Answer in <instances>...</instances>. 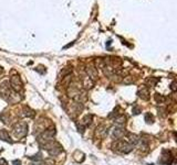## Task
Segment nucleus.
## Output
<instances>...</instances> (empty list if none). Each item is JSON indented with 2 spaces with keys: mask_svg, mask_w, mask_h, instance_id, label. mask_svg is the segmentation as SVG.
I'll return each instance as SVG.
<instances>
[{
  "mask_svg": "<svg viewBox=\"0 0 177 165\" xmlns=\"http://www.w3.org/2000/svg\"><path fill=\"white\" fill-rule=\"evenodd\" d=\"M15 92L10 87L8 81H4L0 84V96L2 97L4 100H7L9 102L12 101V98L15 97Z\"/></svg>",
  "mask_w": 177,
  "mask_h": 165,
  "instance_id": "1",
  "label": "nucleus"
},
{
  "mask_svg": "<svg viewBox=\"0 0 177 165\" xmlns=\"http://www.w3.org/2000/svg\"><path fill=\"white\" fill-rule=\"evenodd\" d=\"M41 148L47 151L51 156H57V155H59V154L62 152V146H61V144L58 142H54L53 140L50 141V142L44 143V144H41Z\"/></svg>",
  "mask_w": 177,
  "mask_h": 165,
  "instance_id": "2",
  "label": "nucleus"
},
{
  "mask_svg": "<svg viewBox=\"0 0 177 165\" xmlns=\"http://www.w3.org/2000/svg\"><path fill=\"white\" fill-rule=\"evenodd\" d=\"M134 149V145L127 143L125 140H116L115 143L113 144V150L118 152V153H122V154H127L132 152Z\"/></svg>",
  "mask_w": 177,
  "mask_h": 165,
  "instance_id": "3",
  "label": "nucleus"
},
{
  "mask_svg": "<svg viewBox=\"0 0 177 165\" xmlns=\"http://www.w3.org/2000/svg\"><path fill=\"white\" fill-rule=\"evenodd\" d=\"M54 135H55V128L52 127V128H49V129H47V130H44L43 132L41 133V134L38 135L37 140H38L39 144L41 145V144H44V143L52 141Z\"/></svg>",
  "mask_w": 177,
  "mask_h": 165,
  "instance_id": "4",
  "label": "nucleus"
},
{
  "mask_svg": "<svg viewBox=\"0 0 177 165\" xmlns=\"http://www.w3.org/2000/svg\"><path fill=\"white\" fill-rule=\"evenodd\" d=\"M13 134L16 138L22 139L24 138L28 133V124L27 122L24 121H20V122H17L13 127Z\"/></svg>",
  "mask_w": 177,
  "mask_h": 165,
  "instance_id": "5",
  "label": "nucleus"
},
{
  "mask_svg": "<svg viewBox=\"0 0 177 165\" xmlns=\"http://www.w3.org/2000/svg\"><path fill=\"white\" fill-rule=\"evenodd\" d=\"M10 87L13 92H19L22 90L24 88V84H22V81L19 77V75H12L11 78H10Z\"/></svg>",
  "mask_w": 177,
  "mask_h": 165,
  "instance_id": "6",
  "label": "nucleus"
},
{
  "mask_svg": "<svg viewBox=\"0 0 177 165\" xmlns=\"http://www.w3.org/2000/svg\"><path fill=\"white\" fill-rule=\"evenodd\" d=\"M158 162L163 165H170L174 162V156L173 154H172V152L168 150H163Z\"/></svg>",
  "mask_w": 177,
  "mask_h": 165,
  "instance_id": "7",
  "label": "nucleus"
},
{
  "mask_svg": "<svg viewBox=\"0 0 177 165\" xmlns=\"http://www.w3.org/2000/svg\"><path fill=\"white\" fill-rule=\"evenodd\" d=\"M124 137H125L126 142L132 144V145H136V144L140 142V138H138V135H136L135 133H132V132H126Z\"/></svg>",
  "mask_w": 177,
  "mask_h": 165,
  "instance_id": "8",
  "label": "nucleus"
},
{
  "mask_svg": "<svg viewBox=\"0 0 177 165\" xmlns=\"http://www.w3.org/2000/svg\"><path fill=\"white\" fill-rule=\"evenodd\" d=\"M137 95H138V97L143 100H148L150 99V97H151L150 90H148V88L145 87V86H142L141 88L138 89Z\"/></svg>",
  "mask_w": 177,
  "mask_h": 165,
  "instance_id": "9",
  "label": "nucleus"
},
{
  "mask_svg": "<svg viewBox=\"0 0 177 165\" xmlns=\"http://www.w3.org/2000/svg\"><path fill=\"white\" fill-rule=\"evenodd\" d=\"M125 129H123L122 127L115 128L114 130L112 131V138L115 139V140H120V139H122L125 135Z\"/></svg>",
  "mask_w": 177,
  "mask_h": 165,
  "instance_id": "10",
  "label": "nucleus"
},
{
  "mask_svg": "<svg viewBox=\"0 0 177 165\" xmlns=\"http://www.w3.org/2000/svg\"><path fill=\"white\" fill-rule=\"evenodd\" d=\"M87 76L90 77L92 81H95V79L98 78V68H96L93 64H91V65L87 66Z\"/></svg>",
  "mask_w": 177,
  "mask_h": 165,
  "instance_id": "11",
  "label": "nucleus"
},
{
  "mask_svg": "<svg viewBox=\"0 0 177 165\" xmlns=\"http://www.w3.org/2000/svg\"><path fill=\"white\" fill-rule=\"evenodd\" d=\"M82 85L84 86L85 89H91L94 86V81H92L87 75H83L82 76Z\"/></svg>",
  "mask_w": 177,
  "mask_h": 165,
  "instance_id": "12",
  "label": "nucleus"
},
{
  "mask_svg": "<svg viewBox=\"0 0 177 165\" xmlns=\"http://www.w3.org/2000/svg\"><path fill=\"white\" fill-rule=\"evenodd\" d=\"M107 132H109V128L105 127V126H98L96 128V131H95V134L98 138H105L107 135Z\"/></svg>",
  "mask_w": 177,
  "mask_h": 165,
  "instance_id": "13",
  "label": "nucleus"
},
{
  "mask_svg": "<svg viewBox=\"0 0 177 165\" xmlns=\"http://www.w3.org/2000/svg\"><path fill=\"white\" fill-rule=\"evenodd\" d=\"M114 123L118 127H123L126 123V117L124 115H118L114 118Z\"/></svg>",
  "mask_w": 177,
  "mask_h": 165,
  "instance_id": "14",
  "label": "nucleus"
},
{
  "mask_svg": "<svg viewBox=\"0 0 177 165\" xmlns=\"http://www.w3.org/2000/svg\"><path fill=\"white\" fill-rule=\"evenodd\" d=\"M73 158H74V160L78 162V163H82V162L85 160V155H84V153H83V152H81V151H79V150H76L74 152V154H73Z\"/></svg>",
  "mask_w": 177,
  "mask_h": 165,
  "instance_id": "15",
  "label": "nucleus"
},
{
  "mask_svg": "<svg viewBox=\"0 0 177 165\" xmlns=\"http://www.w3.org/2000/svg\"><path fill=\"white\" fill-rule=\"evenodd\" d=\"M92 118H93V117H92V115H87L82 120H81L80 124H81L82 127H84V128H87L89 126H91V123H92Z\"/></svg>",
  "mask_w": 177,
  "mask_h": 165,
  "instance_id": "16",
  "label": "nucleus"
},
{
  "mask_svg": "<svg viewBox=\"0 0 177 165\" xmlns=\"http://www.w3.org/2000/svg\"><path fill=\"white\" fill-rule=\"evenodd\" d=\"M0 140L6 141V142H9V143H12V140L10 139V135H9L7 130H0Z\"/></svg>",
  "mask_w": 177,
  "mask_h": 165,
  "instance_id": "17",
  "label": "nucleus"
},
{
  "mask_svg": "<svg viewBox=\"0 0 177 165\" xmlns=\"http://www.w3.org/2000/svg\"><path fill=\"white\" fill-rule=\"evenodd\" d=\"M22 112H24V113H22L24 117H27V118H32V117L35 116V111H33L30 107H24Z\"/></svg>",
  "mask_w": 177,
  "mask_h": 165,
  "instance_id": "18",
  "label": "nucleus"
},
{
  "mask_svg": "<svg viewBox=\"0 0 177 165\" xmlns=\"http://www.w3.org/2000/svg\"><path fill=\"white\" fill-rule=\"evenodd\" d=\"M157 81H158L157 78H155V77H148V78L146 79V85H147L148 87H153V86H156Z\"/></svg>",
  "mask_w": 177,
  "mask_h": 165,
  "instance_id": "19",
  "label": "nucleus"
},
{
  "mask_svg": "<svg viewBox=\"0 0 177 165\" xmlns=\"http://www.w3.org/2000/svg\"><path fill=\"white\" fill-rule=\"evenodd\" d=\"M155 100H156L157 104H163V102L166 100V98L164 96L159 95V94H155Z\"/></svg>",
  "mask_w": 177,
  "mask_h": 165,
  "instance_id": "20",
  "label": "nucleus"
},
{
  "mask_svg": "<svg viewBox=\"0 0 177 165\" xmlns=\"http://www.w3.org/2000/svg\"><path fill=\"white\" fill-rule=\"evenodd\" d=\"M133 83H134V79L132 76H126L124 77V79H123V84H125V85H131V84H133Z\"/></svg>",
  "mask_w": 177,
  "mask_h": 165,
  "instance_id": "21",
  "label": "nucleus"
},
{
  "mask_svg": "<svg viewBox=\"0 0 177 165\" xmlns=\"http://www.w3.org/2000/svg\"><path fill=\"white\" fill-rule=\"evenodd\" d=\"M71 72H72V67H71V68L70 67H65V68L63 69V73H61V77H64L65 75L69 76L71 74Z\"/></svg>",
  "mask_w": 177,
  "mask_h": 165,
  "instance_id": "22",
  "label": "nucleus"
},
{
  "mask_svg": "<svg viewBox=\"0 0 177 165\" xmlns=\"http://www.w3.org/2000/svg\"><path fill=\"white\" fill-rule=\"evenodd\" d=\"M145 121L147 123H153L154 122L153 116L151 115V113H146V115H145Z\"/></svg>",
  "mask_w": 177,
  "mask_h": 165,
  "instance_id": "23",
  "label": "nucleus"
},
{
  "mask_svg": "<svg viewBox=\"0 0 177 165\" xmlns=\"http://www.w3.org/2000/svg\"><path fill=\"white\" fill-rule=\"evenodd\" d=\"M170 89H172V92H176V83L175 81H173L172 83V85H170Z\"/></svg>",
  "mask_w": 177,
  "mask_h": 165,
  "instance_id": "24",
  "label": "nucleus"
},
{
  "mask_svg": "<svg viewBox=\"0 0 177 165\" xmlns=\"http://www.w3.org/2000/svg\"><path fill=\"white\" fill-rule=\"evenodd\" d=\"M140 111H141V110H140L137 107H134L133 108V113H134V115H138V113H140Z\"/></svg>",
  "mask_w": 177,
  "mask_h": 165,
  "instance_id": "25",
  "label": "nucleus"
},
{
  "mask_svg": "<svg viewBox=\"0 0 177 165\" xmlns=\"http://www.w3.org/2000/svg\"><path fill=\"white\" fill-rule=\"evenodd\" d=\"M0 165H8V163L4 158H0Z\"/></svg>",
  "mask_w": 177,
  "mask_h": 165,
  "instance_id": "26",
  "label": "nucleus"
},
{
  "mask_svg": "<svg viewBox=\"0 0 177 165\" xmlns=\"http://www.w3.org/2000/svg\"><path fill=\"white\" fill-rule=\"evenodd\" d=\"M2 73H4V69H2V67H0V75H2Z\"/></svg>",
  "mask_w": 177,
  "mask_h": 165,
  "instance_id": "27",
  "label": "nucleus"
}]
</instances>
